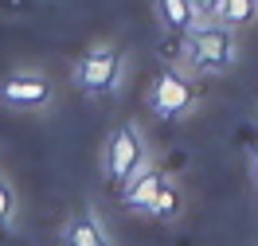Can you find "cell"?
<instances>
[{
  "label": "cell",
  "instance_id": "cell-1",
  "mask_svg": "<svg viewBox=\"0 0 258 246\" xmlns=\"http://www.w3.org/2000/svg\"><path fill=\"white\" fill-rule=\"evenodd\" d=\"M242 59L239 32L227 24H196L184 35V66L192 78H223Z\"/></svg>",
  "mask_w": 258,
  "mask_h": 246
},
{
  "label": "cell",
  "instance_id": "cell-2",
  "mask_svg": "<svg viewBox=\"0 0 258 246\" xmlns=\"http://www.w3.org/2000/svg\"><path fill=\"white\" fill-rule=\"evenodd\" d=\"M125 74H129V55L121 51V43L98 39L79 55L71 78L79 86V94H86V98H117L125 86Z\"/></svg>",
  "mask_w": 258,
  "mask_h": 246
},
{
  "label": "cell",
  "instance_id": "cell-3",
  "mask_svg": "<svg viewBox=\"0 0 258 246\" xmlns=\"http://www.w3.org/2000/svg\"><path fill=\"white\" fill-rule=\"evenodd\" d=\"M157 160L153 148H149V137L137 121H121L117 129L106 137V148H102V172H106V184L113 192H121L141 168Z\"/></svg>",
  "mask_w": 258,
  "mask_h": 246
},
{
  "label": "cell",
  "instance_id": "cell-4",
  "mask_svg": "<svg viewBox=\"0 0 258 246\" xmlns=\"http://www.w3.org/2000/svg\"><path fill=\"white\" fill-rule=\"evenodd\" d=\"M145 106L153 117H164V121H180L200 110V86L188 70L180 66H164L157 78L149 82L145 90Z\"/></svg>",
  "mask_w": 258,
  "mask_h": 246
},
{
  "label": "cell",
  "instance_id": "cell-5",
  "mask_svg": "<svg viewBox=\"0 0 258 246\" xmlns=\"http://www.w3.org/2000/svg\"><path fill=\"white\" fill-rule=\"evenodd\" d=\"M0 106L16 110V114H47L55 106V82L43 70H12L0 78Z\"/></svg>",
  "mask_w": 258,
  "mask_h": 246
},
{
  "label": "cell",
  "instance_id": "cell-6",
  "mask_svg": "<svg viewBox=\"0 0 258 246\" xmlns=\"http://www.w3.org/2000/svg\"><path fill=\"white\" fill-rule=\"evenodd\" d=\"M59 238H63V246H113L110 227L102 223V215L94 207H82V211L67 215Z\"/></svg>",
  "mask_w": 258,
  "mask_h": 246
},
{
  "label": "cell",
  "instance_id": "cell-7",
  "mask_svg": "<svg viewBox=\"0 0 258 246\" xmlns=\"http://www.w3.org/2000/svg\"><path fill=\"white\" fill-rule=\"evenodd\" d=\"M164 180H168V172H164L161 164L153 160L149 168H141V172H137V176H133V180L121 188V192H117L121 207H129V211H145L149 203L157 199V192L164 188Z\"/></svg>",
  "mask_w": 258,
  "mask_h": 246
},
{
  "label": "cell",
  "instance_id": "cell-8",
  "mask_svg": "<svg viewBox=\"0 0 258 246\" xmlns=\"http://www.w3.org/2000/svg\"><path fill=\"white\" fill-rule=\"evenodd\" d=\"M153 12H157V24H161L164 32H168V35H180V39L200 24L192 0H153Z\"/></svg>",
  "mask_w": 258,
  "mask_h": 246
},
{
  "label": "cell",
  "instance_id": "cell-9",
  "mask_svg": "<svg viewBox=\"0 0 258 246\" xmlns=\"http://www.w3.org/2000/svg\"><path fill=\"white\" fill-rule=\"evenodd\" d=\"M180 211H184V192H180V184L168 176L164 180V188L157 192V199L145 207V215H153V219H164V223H172V219H180Z\"/></svg>",
  "mask_w": 258,
  "mask_h": 246
},
{
  "label": "cell",
  "instance_id": "cell-10",
  "mask_svg": "<svg viewBox=\"0 0 258 246\" xmlns=\"http://www.w3.org/2000/svg\"><path fill=\"white\" fill-rule=\"evenodd\" d=\"M20 227V192L8 172H0V234H12Z\"/></svg>",
  "mask_w": 258,
  "mask_h": 246
},
{
  "label": "cell",
  "instance_id": "cell-11",
  "mask_svg": "<svg viewBox=\"0 0 258 246\" xmlns=\"http://www.w3.org/2000/svg\"><path fill=\"white\" fill-rule=\"evenodd\" d=\"M254 16H258L254 0H227V4H223V16H219V24H227V28L242 32L246 24H254Z\"/></svg>",
  "mask_w": 258,
  "mask_h": 246
},
{
  "label": "cell",
  "instance_id": "cell-12",
  "mask_svg": "<svg viewBox=\"0 0 258 246\" xmlns=\"http://www.w3.org/2000/svg\"><path fill=\"white\" fill-rule=\"evenodd\" d=\"M223 4L227 0H192L196 16H200V24H219V16H223Z\"/></svg>",
  "mask_w": 258,
  "mask_h": 246
},
{
  "label": "cell",
  "instance_id": "cell-13",
  "mask_svg": "<svg viewBox=\"0 0 258 246\" xmlns=\"http://www.w3.org/2000/svg\"><path fill=\"white\" fill-rule=\"evenodd\" d=\"M250 176H254V188H258V141H254V148H250Z\"/></svg>",
  "mask_w": 258,
  "mask_h": 246
},
{
  "label": "cell",
  "instance_id": "cell-14",
  "mask_svg": "<svg viewBox=\"0 0 258 246\" xmlns=\"http://www.w3.org/2000/svg\"><path fill=\"white\" fill-rule=\"evenodd\" d=\"M254 8H258V0H254Z\"/></svg>",
  "mask_w": 258,
  "mask_h": 246
}]
</instances>
